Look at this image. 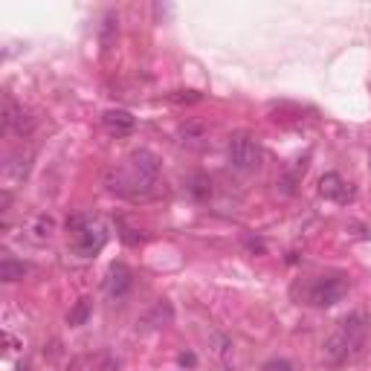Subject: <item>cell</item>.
Returning <instances> with one entry per match:
<instances>
[{
    "instance_id": "3957f363",
    "label": "cell",
    "mask_w": 371,
    "mask_h": 371,
    "mask_svg": "<svg viewBox=\"0 0 371 371\" xmlns=\"http://www.w3.org/2000/svg\"><path fill=\"white\" fill-rule=\"evenodd\" d=\"M67 229L73 232L75 256H82V259L99 256L102 247L108 244V226L102 221L90 218V214H70V218H67Z\"/></svg>"
},
{
    "instance_id": "7a4b0ae2",
    "label": "cell",
    "mask_w": 371,
    "mask_h": 371,
    "mask_svg": "<svg viewBox=\"0 0 371 371\" xmlns=\"http://www.w3.org/2000/svg\"><path fill=\"white\" fill-rule=\"evenodd\" d=\"M368 317L354 310L337 322V330L325 340L322 345V363L328 368H340L345 365L348 360H354L360 354V348L365 345V337H368Z\"/></svg>"
},
{
    "instance_id": "30bf717a",
    "label": "cell",
    "mask_w": 371,
    "mask_h": 371,
    "mask_svg": "<svg viewBox=\"0 0 371 371\" xmlns=\"http://www.w3.org/2000/svg\"><path fill=\"white\" fill-rule=\"evenodd\" d=\"M171 319H174V310H171V305L166 302V299H160L157 305H154L148 314L136 322L140 328H145V330H151V328H166V325H171Z\"/></svg>"
},
{
    "instance_id": "6da1fadb",
    "label": "cell",
    "mask_w": 371,
    "mask_h": 371,
    "mask_svg": "<svg viewBox=\"0 0 371 371\" xmlns=\"http://www.w3.org/2000/svg\"><path fill=\"white\" fill-rule=\"evenodd\" d=\"M160 157L148 148H136L131 157H128V166L125 168H110L105 174V186L113 191V194H122V198H145V194L154 189L160 177Z\"/></svg>"
},
{
    "instance_id": "7402d4cb",
    "label": "cell",
    "mask_w": 371,
    "mask_h": 371,
    "mask_svg": "<svg viewBox=\"0 0 371 371\" xmlns=\"http://www.w3.org/2000/svg\"><path fill=\"white\" fill-rule=\"evenodd\" d=\"M177 363H180L183 368H194V365H198V357H194L191 351H183V354L177 357Z\"/></svg>"
},
{
    "instance_id": "2e32d148",
    "label": "cell",
    "mask_w": 371,
    "mask_h": 371,
    "mask_svg": "<svg viewBox=\"0 0 371 371\" xmlns=\"http://www.w3.org/2000/svg\"><path fill=\"white\" fill-rule=\"evenodd\" d=\"M116 32H119V17H116L113 12H108V15H105V21H102V27H99V41H102L105 50L113 47Z\"/></svg>"
},
{
    "instance_id": "44dd1931",
    "label": "cell",
    "mask_w": 371,
    "mask_h": 371,
    "mask_svg": "<svg viewBox=\"0 0 371 371\" xmlns=\"http://www.w3.org/2000/svg\"><path fill=\"white\" fill-rule=\"evenodd\" d=\"M119 226H122L119 238H122L128 247H140V244H143V232H136V229H131V226H125V224H119Z\"/></svg>"
},
{
    "instance_id": "7c38bea8",
    "label": "cell",
    "mask_w": 371,
    "mask_h": 371,
    "mask_svg": "<svg viewBox=\"0 0 371 371\" xmlns=\"http://www.w3.org/2000/svg\"><path fill=\"white\" fill-rule=\"evenodd\" d=\"M52 235H55V218L52 214H47V212L35 214L32 224H29V238L41 244V241H50Z\"/></svg>"
},
{
    "instance_id": "603a6c76",
    "label": "cell",
    "mask_w": 371,
    "mask_h": 371,
    "mask_svg": "<svg viewBox=\"0 0 371 371\" xmlns=\"http://www.w3.org/2000/svg\"><path fill=\"white\" fill-rule=\"evenodd\" d=\"M247 249L259 252V256H264V252H267V247H264V241H261V238H247Z\"/></svg>"
},
{
    "instance_id": "ffe728a7",
    "label": "cell",
    "mask_w": 371,
    "mask_h": 371,
    "mask_svg": "<svg viewBox=\"0 0 371 371\" xmlns=\"http://www.w3.org/2000/svg\"><path fill=\"white\" fill-rule=\"evenodd\" d=\"M261 371H296V365H293L290 360H284V357H276V360H267L261 365Z\"/></svg>"
},
{
    "instance_id": "9a60e30c",
    "label": "cell",
    "mask_w": 371,
    "mask_h": 371,
    "mask_svg": "<svg viewBox=\"0 0 371 371\" xmlns=\"http://www.w3.org/2000/svg\"><path fill=\"white\" fill-rule=\"evenodd\" d=\"M90 314H93V302H90L87 296H82L79 302L73 305L70 314H67V325H70V328H79V325H85V322L90 319Z\"/></svg>"
},
{
    "instance_id": "8992f818",
    "label": "cell",
    "mask_w": 371,
    "mask_h": 371,
    "mask_svg": "<svg viewBox=\"0 0 371 371\" xmlns=\"http://www.w3.org/2000/svg\"><path fill=\"white\" fill-rule=\"evenodd\" d=\"M131 284H133V272L128 270V264L116 261V264H110V267H108V276H105V293H108L110 299H122L125 293L131 290Z\"/></svg>"
},
{
    "instance_id": "9c48e42d",
    "label": "cell",
    "mask_w": 371,
    "mask_h": 371,
    "mask_svg": "<svg viewBox=\"0 0 371 371\" xmlns=\"http://www.w3.org/2000/svg\"><path fill=\"white\" fill-rule=\"evenodd\" d=\"M209 351L224 368H229L232 357H235V342H232L226 334H221V330H212V334H209Z\"/></svg>"
},
{
    "instance_id": "5b68a950",
    "label": "cell",
    "mask_w": 371,
    "mask_h": 371,
    "mask_svg": "<svg viewBox=\"0 0 371 371\" xmlns=\"http://www.w3.org/2000/svg\"><path fill=\"white\" fill-rule=\"evenodd\" d=\"M348 293V279L342 272H330V276H317L314 282L305 284V302L310 307H330L337 305Z\"/></svg>"
},
{
    "instance_id": "ac0fdd59",
    "label": "cell",
    "mask_w": 371,
    "mask_h": 371,
    "mask_svg": "<svg viewBox=\"0 0 371 371\" xmlns=\"http://www.w3.org/2000/svg\"><path fill=\"white\" fill-rule=\"evenodd\" d=\"M206 136V125L203 122H186L180 128V140L183 143H194V140H203Z\"/></svg>"
},
{
    "instance_id": "52a82bcc",
    "label": "cell",
    "mask_w": 371,
    "mask_h": 371,
    "mask_svg": "<svg viewBox=\"0 0 371 371\" xmlns=\"http://www.w3.org/2000/svg\"><path fill=\"white\" fill-rule=\"evenodd\" d=\"M319 194L328 201H337V203H351L354 201V189H351L337 171H328L319 177Z\"/></svg>"
},
{
    "instance_id": "d6986e66",
    "label": "cell",
    "mask_w": 371,
    "mask_h": 371,
    "mask_svg": "<svg viewBox=\"0 0 371 371\" xmlns=\"http://www.w3.org/2000/svg\"><path fill=\"white\" fill-rule=\"evenodd\" d=\"M201 99H203V96L198 90H174V93H168V102H174V105H198Z\"/></svg>"
},
{
    "instance_id": "e0dca14e",
    "label": "cell",
    "mask_w": 371,
    "mask_h": 371,
    "mask_svg": "<svg viewBox=\"0 0 371 371\" xmlns=\"http://www.w3.org/2000/svg\"><path fill=\"white\" fill-rule=\"evenodd\" d=\"M21 113H24V108L17 105V102L12 99V96H3V113H0V128H3V131H12Z\"/></svg>"
},
{
    "instance_id": "5bb4252c",
    "label": "cell",
    "mask_w": 371,
    "mask_h": 371,
    "mask_svg": "<svg viewBox=\"0 0 371 371\" xmlns=\"http://www.w3.org/2000/svg\"><path fill=\"white\" fill-rule=\"evenodd\" d=\"M27 272H29V264L17 261L12 256H6L3 261H0V279H3V282H17V279H24Z\"/></svg>"
},
{
    "instance_id": "ba28073f",
    "label": "cell",
    "mask_w": 371,
    "mask_h": 371,
    "mask_svg": "<svg viewBox=\"0 0 371 371\" xmlns=\"http://www.w3.org/2000/svg\"><path fill=\"white\" fill-rule=\"evenodd\" d=\"M102 125L110 136H128L133 128H136V119L131 110H122V108H110L102 113Z\"/></svg>"
},
{
    "instance_id": "4fadbf2b",
    "label": "cell",
    "mask_w": 371,
    "mask_h": 371,
    "mask_svg": "<svg viewBox=\"0 0 371 371\" xmlns=\"http://www.w3.org/2000/svg\"><path fill=\"white\" fill-rule=\"evenodd\" d=\"M189 194L198 203H206L209 198H212V180H209V174H191L189 177Z\"/></svg>"
},
{
    "instance_id": "8fae6325",
    "label": "cell",
    "mask_w": 371,
    "mask_h": 371,
    "mask_svg": "<svg viewBox=\"0 0 371 371\" xmlns=\"http://www.w3.org/2000/svg\"><path fill=\"white\" fill-rule=\"evenodd\" d=\"M310 157H307V154H305V157L302 160H296V163H293L287 171H284V177L279 180V189L284 191V194H293V191H296V186L302 183V177H305V171H307V163Z\"/></svg>"
},
{
    "instance_id": "cb8c5ba5",
    "label": "cell",
    "mask_w": 371,
    "mask_h": 371,
    "mask_svg": "<svg viewBox=\"0 0 371 371\" xmlns=\"http://www.w3.org/2000/svg\"><path fill=\"white\" fill-rule=\"evenodd\" d=\"M368 163H371V151H368Z\"/></svg>"
},
{
    "instance_id": "277c9868",
    "label": "cell",
    "mask_w": 371,
    "mask_h": 371,
    "mask_svg": "<svg viewBox=\"0 0 371 371\" xmlns=\"http://www.w3.org/2000/svg\"><path fill=\"white\" fill-rule=\"evenodd\" d=\"M226 157H229V166L235 171L252 174V171L261 168L264 151H261L259 140L252 133H232L229 143H226Z\"/></svg>"
}]
</instances>
